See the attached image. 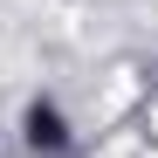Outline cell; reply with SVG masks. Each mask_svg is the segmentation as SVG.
Instances as JSON below:
<instances>
[{"label":"cell","mask_w":158,"mask_h":158,"mask_svg":"<svg viewBox=\"0 0 158 158\" xmlns=\"http://www.w3.org/2000/svg\"><path fill=\"white\" fill-rule=\"evenodd\" d=\"M21 138H28V151H62L69 144V117L41 96V103H28V117H21Z\"/></svg>","instance_id":"1"}]
</instances>
